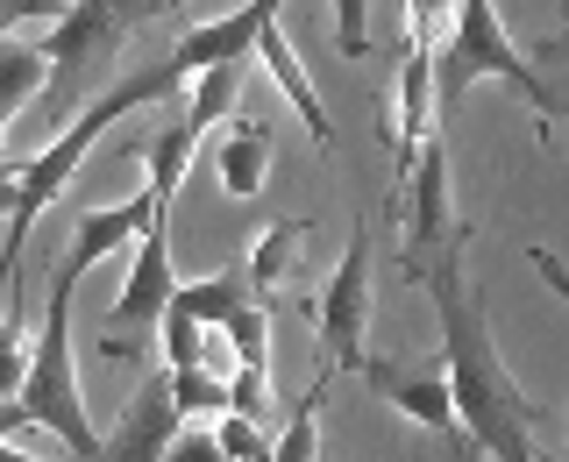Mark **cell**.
I'll use <instances>...</instances> for the list:
<instances>
[{"mask_svg": "<svg viewBox=\"0 0 569 462\" xmlns=\"http://www.w3.org/2000/svg\"><path fill=\"white\" fill-rule=\"evenodd\" d=\"M335 43H342V58L370 50V0H335Z\"/></svg>", "mask_w": 569, "mask_h": 462, "instance_id": "603a6c76", "label": "cell"}, {"mask_svg": "<svg viewBox=\"0 0 569 462\" xmlns=\"http://www.w3.org/2000/svg\"><path fill=\"white\" fill-rule=\"evenodd\" d=\"M328 384H335V370L320 363L313 384H307V399H299V413H292V426L271 441V455H313L320 449V399H328Z\"/></svg>", "mask_w": 569, "mask_h": 462, "instance_id": "e0dca14e", "label": "cell"}, {"mask_svg": "<svg viewBox=\"0 0 569 462\" xmlns=\"http://www.w3.org/2000/svg\"><path fill=\"white\" fill-rule=\"evenodd\" d=\"M356 378L378 384V399L391 405V413H406V420L435 426V434H456V441H462L456 399H449V378H441V363H435V370H399V363H378V355H363V363H356Z\"/></svg>", "mask_w": 569, "mask_h": 462, "instance_id": "ba28073f", "label": "cell"}, {"mask_svg": "<svg viewBox=\"0 0 569 462\" xmlns=\"http://www.w3.org/2000/svg\"><path fill=\"white\" fill-rule=\"evenodd\" d=\"M0 142H8V114H0Z\"/></svg>", "mask_w": 569, "mask_h": 462, "instance_id": "83f0119b", "label": "cell"}, {"mask_svg": "<svg viewBox=\"0 0 569 462\" xmlns=\"http://www.w3.org/2000/svg\"><path fill=\"white\" fill-rule=\"evenodd\" d=\"M29 426H36V420H29V405H22V399H0V441L29 434Z\"/></svg>", "mask_w": 569, "mask_h": 462, "instance_id": "484cf974", "label": "cell"}, {"mask_svg": "<svg viewBox=\"0 0 569 462\" xmlns=\"http://www.w3.org/2000/svg\"><path fill=\"white\" fill-rule=\"evenodd\" d=\"M427 64H435V129L456 121V107L470 100L477 79H506L512 93L533 107L541 142H556V93H548V79L527 64V50L498 29L491 0H456V22H449V36H441L435 50H427Z\"/></svg>", "mask_w": 569, "mask_h": 462, "instance_id": "7a4b0ae2", "label": "cell"}, {"mask_svg": "<svg viewBox=\"0 0 569 462\" xmlns=\"http://www.w3.org/2000/svg\"><path fill=\"white\" fill-rule=\"evenodd\" d=\"M129 43V29L114 22V8L107 0H71V8L50 22L43 36V58H50V79H43V121H50V135H58V121L71 114V100H79V79H86V64L93 58H114V50Z\"/></svg>", "mask_w": 569, "mask_h": 462, "instance_id": "5b68a950", "label": "cell"}, {"mask_svg": "<svg viewBox=\"0 0 569 462\" xmlns=\"http://www.w3.org/2000/svg\"><path fill=\"white\" fill-rule=\"evenodd\" d=\"M157 213V192L142 185L136 200H114V207H93V213H79V228H71V249H64V263H58V278H50V292H79V278L93 271L100 257H114L121 242L136 235L142 221Z\"/></svg>", "mask_w": 569, "mask_h": 462, "instance_id": "52a82bcc", "label": "cell"}, {"mask_svg": "<svg viewBox=\"0 0 569 462\" xmlns=\"http://www.w3.org/2000/svg\"><path fill=\"white\" fill-rule=\"evenodd\" d=\"M242 79H249V58H228V64H207V71H192L186 100H178V121H186L192 135H213V121H221L228 107H236Z\"/></svg>", "mask_w": 569, "mask_h": 462, "instance_id": "4fadbf2b", "label": "cell"}, {"mask_svg": "<svg viewBox=\"0 0 569 462\" xmlns=\"http://www.w3.org/2000/svg\"><path fill=\"white\" fill-rule=\"evenodd\" d=\"M43 79H50L43 43H14V36H0V114L14 121L36 93H43Z\"/></svg>", "mask_w": 569, "mask_h": 462, "instance_id": "9a60e30c", "label": "cell"}, {"mask_svg": "<svg viewBox=\"0 0 569 462\" xmlns=\"http://www.w3.org/2000/svg\"><path fill=\"white\" fill-rule=\"evenodd\" d=\"M171 292H178V278H171V207H157L150 221L136 228V263H129V278H121V299L100 313V355L107 363H136V355L157 342Z\"/></svg>", "mask_w": 569, "mask_h": 462, "instance_id": "277c9868", "label": "cell"}, {"mask_svg": "<svg viewBox=\"0 0 569 462\" xmlns=\"http://www.w3.org/2000/svg\"><path fill=\"white\" fill-rule=\"evenodd\" d=\"M71 0H0V36H14V22H58Z\"/></svg>", "mask_w": 569, "mask_h": 462, "instance_id": "cb8c5ba5", "label": "cell"}, {"mask_svg": "<svg viewBox=\"0 0 569 462\" xmlns=\"http://www.w3.org/2000/svg\"><path fill=\"white\" fill-rule=\"evenodd\" d=\"M213 441H221V455H236V462H263V455H271V434H263V420L228 413V405H221V420H213Z\"/></svg>", "mask_w": 569, "mask_h": 462, "instance_id": "44dd1931", "label": "cell"}, {"mask_svg": "<svg viewBox=\"0 0 569 462\" xmlns=\"http://www.w3.org/2000/svg\"><path fill=\"white\" fill-rule=\"evenodd\" d=\"M363 328H370V228H356L342 249V271L320 292V363L356 370L363 363Z\"/></svg>", "mask_w": 569, "mask_h": 462, "instance_id": "8992f818", "label": "cell"}, {"mask_svg": "<svg viewBox=\"0 0 569 462\" xmlns=\"http://www.w3.org/2000/svg\"><path fill=\"white\" fill-rule=\"evenodd\" d=\"M257 58H263V71H271V79L284 86V93H292V107H299V121H307V135L320 142V150H328V114H320V93H313V79H307V64H299V50L284 43V29H278V0L271 8H263V22H257Z\"/></svg>", "mask_w": 569, "mask_h": 462, "instance_id": "30bf717a", "label": "cell"}, {"mask_svg": "<svg viewBox=\"0 0 569 462\" xmlns=\"http://www.w3.org/2000/svg\"><path fill=\"white\" fill-rule=\"evenodd\" d=\"M171 399H178V413H221V405H228V378L207 370V363H186V370H171Z\"/></svg>", "mask_w": 569, "mask_h": 462, "instance_id": "ffe728a7", "label": "cell"}, {"mask_svg": "<svg viewBox=\"0 0 569 462\" xmlns=\"http://www.w3.org/2000/svg\"><path fill=\"white\" fill-rule=\"evenodd\" d=\"M157 334H164L171 370H186V363H200V355H207V328L192 313H178V307H164V328H157Z\"/></svg>", "mask_w": 569, "mask_h": 462, "instance_id": "7402d4cb", "label": "cell"}, {"mask_svg": "<svg viewBox=\"0 0 569 462\" xmlns=\"http://www.w3.org/2000/svg\"><path fill=\"white\" fill-rule=\"evenodd\" d=\"M221 334H228V349H236V363H257V370H271V313L249 299V307H236L221 320Z\"/></svg>", "mask_w": 569, "mask_h": 462, "instance_id": "d6986e66", "label": "cell"}, {"mask_svg": "<svg viewBox=\"0 0 569 462\" xmlns=\"http://www.w3.org/2000/svg\"><path fill=\"white\" fill-rule=\"evenodd\" d=\"M14 399H22L29 420L50 426L71 455H107V441L93 434V420H86L79 370H71V292H50L43 334L29 342V370H22V391H14Z\"/></svg>", "mask_w": 569, "mask_h": 462, "instance_id": "3957f363", "label": "cell"}, {"mask_svg": "<svg viewBox=\"0 0 569 462\" xmlns=\"http://www.w3.org/2000/svg\"><path fill=\"white\" fill-rule=\"evenodd\" d=\"M213 171H221V192H228V200H257V192H263V171H271V129H263V121H228Z\"/></svg>", "mask_w": 569, "mask_h": 462, "instance_id": "8fae6325", "label": "cell"}, {"mask_svg": "<svg viewBox=\"0 0 569 462\" xmlns=\"http://www.w3.org/2000/svg\"><path fill=\"white\" fill-rule=\"evenodd\" d=\"M462 249H470V228H449L435 242H399V271L435 299L441 313V378H449V399H456V426L470 449L485 455H512L527 462V434L548 426V413L512 384V370L498 363V342H491V320H485V299H477L470 271H462Z\"/></svg>", "mask_w": 569, "mask_h": 462, "instance_id": "6da1fadb", "label": "cell"}, {"mask_svg": "<svg viewBox=\"0 0 569 462\" xmlns=\"http://www.w3.org/2000/svg\"><path fill=\"white\" fill-rule=\"evenodd\" d=\"M107 8H114V22L136 36L142 22H164V14H178V8H186V0H107Z\"/></svg>", "mask_w": 569, "mask_h": 462, "instance_id": "d4e9b609", "label": "cell"}, {"mask_svg": "<svg viewBox=\"0 0 569 462\" xmlns=\"http://www.w3.org/2000/svg\"><path fill=\"white\" fill-rule=\"evenodd\" d=\"M249 299H257V284H249L242 271H213V278H200V284H178L171 307L192 313L200 328H221V320L236 313V307H249Z\"/></svg>", "mask_w": 569, "mask_h": 462, "instance_id": "5bb4252c", "label": "cell"}, {"mask_svg": "<svg viewBox=\"0 0 569 462\" xmlns=\"http://www.w3.org/2000/svg\"><path fill=\"white\" fill-rule=\"evenodd\" d=\"M192 150H200V135H192L186 121L157 129V142H150V192H157V207H171V192H178V178H186V157Z\"/></svg>", "mask_w": 569, "mask_h": 462, "instance_id": "2e32d148", "label": "cell"}, {"mask_svg": "<svg viewBox=\"0 0 569 462\" xmlns=\"http://www.w3.org/2000/svg\"><path fill=\"white\" fill-rule=\"evenodd\" d=\"M14 200H22V164L0 157V213H14Z\"/></svg>", "mask_w": 569, "mask_h": 462, "instance_id": "4316f807", "label": "cell"}, {"mask_svg": "<svg viewBox=\"0 0 569 462\" xmlns=\"http://www.w3.org/2000/svg\"><path fill=\"white\" fill-rule=\"evenodd\" d=\"M22 370H29V334H22V292L0 299V399L22 391Z\"/></svg>", "mask_w": 569, "mask_h": 462, "instance_id": "ac0fdd59", "label": "cell"}, {"mask_svg": "<svg viewBox=\"0 0 569 462\" xmlns=\"http://www.w3.org/2000/svg\"><path fill=\"white\" fill-rule=\"evenodd\" d=\"M307 235H313L307 221H271V228L257 235V249H249L242 278L257 284V292H278V284H292L299 263H307Z\"/></svg>", "mask_w": 569, "mask_h": 462, "instance_id": "7c38bea8", "label": "cell"}, {"mask_svg": "<svg viewBox=\"0 0 569 462\" xmlns=\"http://www.w3.org/2000/svg\"><path fill=\"white\" fill-rule=\"evenodd\" d=\"M178 399H171V370H150L142 391L129 399V413H121L114 441H107V455H171V434H178Z\"/></svg>", "mask_w": 569, "mask_h": 462, "instance_id": "9c48e42d", "label": "cell"}]
</instances>
